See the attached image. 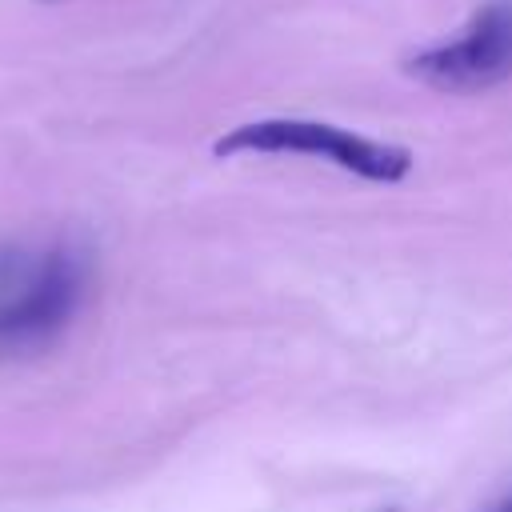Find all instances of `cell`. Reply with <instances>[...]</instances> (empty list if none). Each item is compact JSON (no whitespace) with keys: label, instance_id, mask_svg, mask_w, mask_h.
Wrapping results in <instances>:
<instances>
[{"label":"cell","instance_id":"obj_1","mask_svg":"<svg viewBox=\"0 0 512 512\" xmlns=\"http://www.w3.org/2000/svg\"><path fill=\"white\" fill-rule=\"evenodd\" d=\"M212 152L216 156H312L368 184H400L412 176V164H416V156L404 144L372 140L352 128H340L328 120H300V116H268V120L236 124L212 144Z\"/></svg>","mask_w":512,"mask_h":512},{"label":"cell","instance_id":"obj_2","mask_svg":"<svg viewBox=\"0 0 512 512\" xmlns=\"http://www.w3.org/2000/svg\"><path fill=\"white\" fill-rule=\"evenodd\" d=\"M404 72L440 92H484L504 84L512 76V0L484 4L460 36L408 56Z\"/></svg>","mask_w":512,"mask_h":512},{"label":"cell","instance_id":"obj_3","mask_svg":"<svg viewBox=\"0 0 512 512\" xmlns=\"http://www.w3.org/2000/svg\"><path fill=\"white\" fill-rule=\"evenodd\" d=\"M84 296V260L68 248L44 252L24 268L12 296L0 304V348H32L52 340Z\"/></svg>","mask_w":512,"mask_h":512},{"label":"cell","instance_id":"obj_4","mask_svg":"<svg viewBox=\"0 0 512 512\" xmlns=\"http://www.w3.org/2000/svg\"><path fill=\"white\" fill-rule=\"evenodd\" d=\"M488 512H512V496H504L496 508H488Z\"/></svg>","mask_w":512,"mask_h":512}]
</instances>
